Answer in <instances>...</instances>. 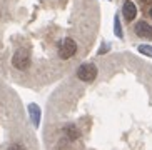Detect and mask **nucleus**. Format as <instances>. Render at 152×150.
<instances>
[{
	"mask_svg": "<svg viewBox=\"0 0 152 150\" xmlns=\"http://www.w3.org/2000/svg\"><path fill=\"white\" fill-rule=\"evenodd\" d=\"M12 65L18 70H27L28 65H30V55H28L25 50H18L14 53L12 57Z\"/></svg>",
	"mask_w": 152,
	"mask_h": 150,
	"instance_id": "3",
	"label": "nucleus"
},
{
	"mask_svg": "<svg viewBox=\"0 0 152 150\" xmlns=\"http://www.w3.org/2000/svg\"><path fill=\"white\" fill-rule=\"evenodd\" d=\"M9 150H25V149H23L20 143H12V145L9 147Z\"/></svg>",
	"mask_w": 152,
	"mask_h": 150,
	"instance_id": "9",
	"label": "nucleus"
},
{
	"mask_svg": "<svg viewBox=\"0 0 152 150\" xmlns=\"http://www.w3.org/2000/svg\"><path fill=\"white\" fill-rule=\"evenodd\" d=\"M75 53H77L75 40H72L70 37H67V39H64L62 42H60V45H58V57L60 58L69 60V58H72Z\"/></svg>",
	"mask_w": 152,
	"mask_h": 150,
	"instance_id": "1",
	"label": "nucleus"
},
{
	"mask_svg": "<svg viewBox=\"0 0 152 150\" xmlns=\"http://www.w3.org/2000/svg\"><path fill=\"white\" fill-rule=\"evenodd\" d=\"M97 77V67L94 63H82L77 68V79L82 82H94Z\"/></svg>",
	"mask_w": 152,
	"mask_h": 150,
	"instance_id": "2",
	"label": "nucleus"
},
{
	"mask_svg": "<svg viewBox=\"0 0 152 150\" xmlns=\"http://www.w3.org/2000/svg\"><path fill=\"white\" fill-rule=\"evenodd\" d=\"M64 132L67 133V137L70 138V140H77V138H79V130H77L75 125H65Z\"/></svg>",
	"mask_w": 152,
	"mask_h": 150,
	"instance_id": "7",
	"label": "nucleus"
},
{
	"mask_svg": "<svg viewBox=\"0 0 152 150\" xmlns=\"http://www.w3.org/2000/svg\"><path fill=\"white\" fill-rule=\"evenodd\" d=\"M134 30H135V33H137L139 37H142V39H152V27L149 25L147 22H144V20L135 23Z\"/></svg>",
	"mask_w": 152,
	"mask_h": 150,
	"instance_id": "4",
	"label": "nucleus"
},
{
	"mask_svg": "<svg viewBox=\"0 0 152 150\" xmlns=\"http://www.w3.org/2000/svg\"><path fill=\"white\" fill-rule=\"evenodd\" d=\"M122 13H124V18L127 20V22H130V20H134L135 15H137V7H135L130 0H127L124 4V7H122Z\"/></svg>",
	"mask_w": 152,
	"mask_h": 150,
	"instance_id": "5",
	"label": "nucleus"
},
{
	"mask_svg": "<svg viewBox=\"0 0 152 150\" xmlns=\"http://www.w3.org/2000/svg\"><path fill=\"white\" fill-rule=\"evenodd\" d=\"M115 33L119 37L122 35V32H121V23H119V18H115Z\"/></svg>",
	"mask_w": 152,
	"mask_h": 150,
	"instance_id": "10",
	"label": "nucleus"
},
{
	"mask_svg": "<svg viewBox=\"0 0 152 150\" xmlns=\"http://www.w3.org/2000/svg\"><path fill=\"white\" fill-rule=\"evenodd\" d=\"M140 2H144V4H149V2H151V0H140Z\"/></svg>",
	"mask_w": 152,
	"mask_h": 150,
	"instance_id": "11",
	"label": "nucleus"
},
{
	"mask_svg": "<svg viewBox=\"0 0 152 150\" xmlns=\"http://www.w3.org/2000/svg\"><path fill=\"white\" fill-rule=\"evenodd\" d=\"M149 15H151V17H152V9H151V10H149Z\"/></svg>",
	"mask_w": 152,
	"mask_h": 150,
	"instance_id": "12",
	"label": "nucleus"
},
{
	"mask_svg": "<svg viewBox=\"0 0 152 150\" xmlns=\"http://www.w3.org/2000/svg\"><path fill=\"white\" fill-rule=\"evenodd\" d=\"M28 112H30V115H32L34 125H35V127H39V122H40V110H39V107L32 103V105H28Z\"/></svg>",
	"mask_w": 152,
	"mask_h": 150,
	"instance_id": "6",
	"label": "nucleus"
},
{
	"mask_svg": "<svg viewBox=\"0 0 152 150\" xmlns=\"http://www.w3.org/2000/svg\"><path fill=\"white\" fill-rule=\"evenodd\" d=\"M139 52L145 53V55H149V57H152V47H149V45H140L139 47Z\"/></svg>",
	"mask_w": 152,
	"mask_h": 150,
	"instance_id": "8",
	"label": "nucleus"
}]
</instances>
